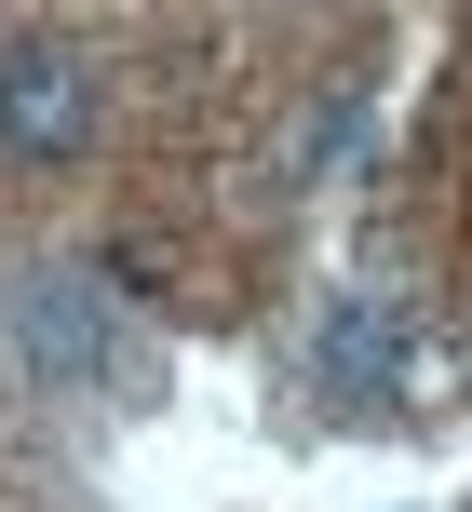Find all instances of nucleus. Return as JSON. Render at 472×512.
<instances>
[{
	"label": "nucleus",
	"mask_w": 472,
	"mask_h": 512,
	"mask_svg": "<svg viewBox=\"0 0 472 512\" xmlns=\"http://www.w3.org/2000/svg\"><path fill=\"white\" fill-rule=\"evenodd\" d=\"M95 135V68L68 41H14L0 54V149L14 162H68Z\"/></svg>",
	"instance_id": "f257e3e1"
},
{
	"label": "nucleus",
	"mask_w": 472,
	"mask_h": 512,
	"mask_svg": "<svg viewBox=\"0 0 472 512\" xmlns=\"http://www.w3.org/2000/svg\"><path fill=\"white\" fill-rule=\"evenodd\" d=\"M324 378L365 405V391H392V310H365V297H338L324 310Z\"/></svg>",
	"instance_id": "7ed1b4c3"
},
{
	"label": "nucleus",
	"mask_w": 472,
	"mask_h": 512,
	"mask_svg": "<svg viewBox=\"0 0 472 512\" xmlns=\"http://www.w3.org/2000/svg\"><path fill=\"white\" fill-rule=\"evenodd\" d=\"M27 351H41L54 378H95V364H108V337H95V297H81V283H27Z\"/></svg>",
	"instance_id": "f03ea898"
}]
</instances>
